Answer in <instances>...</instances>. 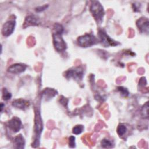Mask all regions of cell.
Segmentation results:
<instances>
[{
	"label": "cell",
	"mask_w": 149,
	"mask_h": 149,
	"mask_svg": "<svg viewBox=\"0 0 149 149\" xmlns=\"http://www.w3.org/2000/svg\"><path fill=\"white\" fill-rule=\"evenodd\" d=\"M90 11L97 23L102 21L104 11L102 6L98 1H93L90 6Z\"/></svg>",
	"instance_id": "6da1fadb"
},
{
	"label": "cell",
	"mask_w": 149,
	"mask_h": 149,
	"mask_svg": "<svg viewBox=\"0 0 149 149\" xmlns=\"http://www.w3.org/2000/svg\"><path fill=\"white\" fill-rule=\"evenodd\" d=\"M77 42L80 46L82 47H88L96 44L97 42V39L94 36L87 34L79 37L77 39Z\"/></svg>",
	"instance_id": "7a4b0ae2"
},
{
	"label": "cell",
	"mask_w": 149,
	"mask_h": 149,
	"mask_svg": "<svg viewBox=\"0 0 149 149\" xmlns=\"http://www.w3.org/2000/svg\"><path fill=\"white\" fill-rule=\"evenodd\" d=\"M98 36L100 39V42L104 46H115L119 44L118 42L111 39L102 30H99Z\"/></svg>",
	"instance_id": "3957f363"
},
{
	"label": "cell",
	"mask_w": 149,
	"mask_h": 149,
	"mask_svg": "<svg viewBox=\"0 0 149 149\" xmlns=\"http://www.w3.org/2000/svg\"><path fill=\"white\" fill-rule=\"evenodd\" d=\"M53 42L54 47L56 51L60 52L63 51L66 49V45L62 38L61 34L54 33L53 34Z\"/></svg>",
	"instance_id": "277c9868"
},
{
	"label": "cell",
	"mask_w": 149,
	"mask_h": 149,
	"mask_svg": "<svg viewBox=\"0 0 149 149\" xmlns=\"http://www.w3.org/2000/svg\"><path fill=\"white\" fill-rule=\"evenodd\" d=\"M83 76V70L80 67H76L68 70L65 73V76L68 79L73 77L76 80H81Z\"/></svg>",
	"instance_id": "5b68a950"
},
{
	"label": "cell",
	"mask_w": 149,
	"mask_h": 149,
	"mask_svg": "<svg viewBox=\"0 0 149 149\" xmlns=\"http://www.w3.org/2000/svg\"><path fill=\"white\" fill-rule=\"evenodd\" d=\"M15 27V21L10 20L6 22L2 27V33L4 36H10L13 31Z\"/></svg>",
	"instance_id": "8992f818"
},
{
	"label": "cell",
	"mask_w": 149,
	"mask_h": 149,
	"mask_svg": "<svg viewBox=\"0 0 149 149\" xmlns=\"http://www.w3.org/2000/svg\"><path fill=\"white\" fill-rule=\"evenodd\" d=\"M137 26L141 33H148L149 31V22L147 18L141 17L136 22Z\"/></svg>",
	"instance_id": "52a82bcc"
},
{
	"label": "cell",
	"mask_w": 149,
	"mask_h": 149,
	"mask_svg": "<svg viewBox=\"0 0 149 149\" xmlns=\"http://www.w3.org/2000/svg\"><path fill=\"white\" fill-rule=\"evenodd\" d=\"M8 126L13 132H17L20 130L22 126V122L17 117H13L11 120H10L8 123Z\"/></svg>",
	"instance_id": "ba28073f"
},
{
	"label": "cell",
	"mask_w": 149,
	"mask_h": 149,
	"mask_svg": "<svg viewBox=\"0 0 149 149\" xmlns=\"http://www.w3.org/2000/svg\"><path fill=\"white\" fill-rule=\"evenodd\" d=\"M42 120H41L40 113H37V115L36 116V122H35V132L36 133L37 139L34 141L37 145V144H38L37 143V141L39 140V138L38 137V136L40 137V134L42 132Z\"/></svg>",
	"instance_id": "9c48e42d"
},
{
	"label": "cell",
	"mask_w": 149,
	"mask_h": 149,
	"mask_svg": "<svg viewBox=\"0 0 149 149\" xmlns=\"http://www.w3.org/2000/svg\"><path fill=\"white\" fill-rule=\"evenodd\" d=\"M26 69V66L21 63H16L10 66L8 71L12 73H20L24 72Z\"/></svg>",
	"instance_id": "30bf717a"
},
{
	"label": "cell",
	"mask_w": 149,
	"mask_h": 149,
	"mask_svg": "<svg viewBox=\"0 0 149 149\" xmlns=\"http://www.w3.org/2000/svg\"><path fill=\"white\" fill-rule=\"evenodd\" d=\"M30 105V102L28 101L23 99H17L15 100L12 102V105L16 108L21 109H25L26 108H28Z\"/></svg>",
	"instance_id": "8fae6325"
},
{
	"label": "cell",
	"mask_w": 149,
	"mask_h": 149,
	"mask_svg": "<svg viewBox=\"0 0 149 149\" xmlns=\"http://www.w3.org/2000/svg\"><path fill=\"white\" fill-rule=\"evenodd\" d=\"M40 23V20L38 18L34 16H29L26 18L25 22L24 23V27H26L29 26H37Z\"/></svg>",
	"instance_id": "7c38bea8"
},
{
	"label": "cell",
	"mask_w": 149,
	"mask_h": 149,
	"mask_svg": "<svg viewBox=\"0 0 149 149\" xmlns=\"http://www.w3.org/2000/svg\"><path fill=\"white\" fill-rule=\"evenodd\" d=\"M15 147L17 148H23L25 144V141L22 134H19L15 137L14 139Z\"/></svg>",
	"instance_id": "4fadbf2b"
},
{
	"label": "cell",
	"mask_w": 149,
	"mask_h": 149,
	"mask_svg": "<svg viewBox=\"0 0 149 149\" xmlns=\"http://www.w3.org/2000/svg\"><path fill=\"white\" fill-rule=\"evenodd\" d=\"M56 94V91L53 89H49V88H47L46 89L44 93H43V95L45 96V98H52V97L55 96Z\"/></svg>",
	"instance_id": "5bb4252c"
},
{
	"label": "cell",
	"mask_w": 149,
	"mask_h": 149,
	"mask_svg": "<svg viewBox=\"0 0 149 149\" xmlns=\"http://www.w3.org/2000/svg\"><path fill=\"white\" fill-rule=\"evenodd\" d=\"M148 102H147L143 107L142 109H141V115L143 118H148Z\"/></svg>",
	"instance_id": "9a60e30c"
},
{
	"label": "cell",
	"mask_w": 149,
	"mask_h": 149,
	"mask_svg": "<svg viewBox=\"0 0 149 149\" xmlns=\"http://www.w3.org/2000/svg\"><path fill=\"white\" fill-rule=\"evenodd\" d=\"M126 131V127L125 126H124L122 124H120L117 128V133L119 134V136H123Z\"/></svg>",
	"instance_id": "2e32d148"
},
{
	"label": "cell",
	"mask_w": 149,
	"mask_h": 149,
	"mask_svg": "<svg viewBox=\"0 0 149 149\" xmlns=\"http://www.w3.org/2000/svg\"><path fill=\"white\" fill-rule=\"evenodd\" d=\"M101 146L103 147V148H111L112 147V142L108 140V139H103L102 141H101Z\"/></svg>",
	"instance_id": "e0dca14e"
},
{
	"label": "cell",
	"mask_w": 149,
	"mask_h": 149,
	"mask_svg": "<svg viewBox=\"0 0 149 149\" xmlns=\"http://www.w3.org/2000/svg\"><path fill=\"white\" fill-rule=\"evenodd\" d=\"M83 129H84V127L83 125H76L73 129V131H72L73 133L74 134H80L83 132Z\"/></svg>",
	"instance_id": "ac0fdd59"
},
{
	"label": "cell",
	"mask_w": 149,
	"mask_h": 149,
	"mask_svg": "<svg viewBox=\"0 0 149 149\" xmlns=\"http://www.w3.org/2000/svg\"><path fill=\"white\" fill-rule=\"evenodd\" d=\"M12 97L11 94L5 88H3L2 90V98L4 100H9Z\"/></svg>",
	"instance_id": "d6986e66"
},
{
	"label": "cell",
	"mask_w": 149,
	"mask_h": 149,
	"mask_svg": "<svg viewBox=\"0 0 149 149\" xmlns=\"http://www.w3.org/2000/svg\"><path fill=\"white\" fill-rule=\"evenodd\" d=\"M54 29L55 30L54 33H57V34H62V33L63 31V28L62 26L58 23H56L54 25Z\"/></svg>",
	"instance_id": "ffe728a7"
},
{
	"label": "cell",
	"mask_w": 149,
	"mask_h": 149,
	"mask_svg": "<svg viewBox=\"0 0 149 149\" xmlns=\"http://www.w3.org/2000/svg\"><path fill=\"white\" fill-rule=\"evenodd\" d=\"M118 89L122 95H123V96H126V97L129 94V92H128L126 88L123 87H118Z\"/></svg>",
	"instance_id": "44dd1931"
},
{
	"label": "cell",
	"mask_w": 149,
	"mask_h": 149,
	"mask_svg": "<svg viewBox=\"0 0 149 149\" xmlns=\"http://www.w3.org/2000/svg\"><path fill=\"white\" fill-rule=\"evenodd\" d=\"M69 147L71 148H74L75 147V137L74 136H70L69 139Z\"/></svg>",
	"instance_id": "7402d4cb"
},
{
	"label": "cell",
	"mask_w": 149,
	"mask_h": 149,
	"mask_svg": "<svg viewBox=\"0 0 149 149\" xmlns=\"http://www.w3.org/2000/svg\"><path fill=\"white\" fill-rule=\"evenodd\" d=\"M48 7V5H44V6H39V7H38V8H36V11H37V12H41V11H42V10H45Z\"/></svg>",
	"instance_id": "603a6c76"
},
{
	"label": "cell",
	"mask_w": 149,
	"mask_h": 149,
	"mask_svg": "<svg viewBox=\"0 0 149 149\" xmlns=\"http://www.w3.org/2000/svg\"><path fill=\"white\" fill-rule=\"evenodd\" d=\"M2 108H3V104H1V111H2Z\"/></svg>",
	"instance_id": "cb8c5ba5"
}]
</instances>
